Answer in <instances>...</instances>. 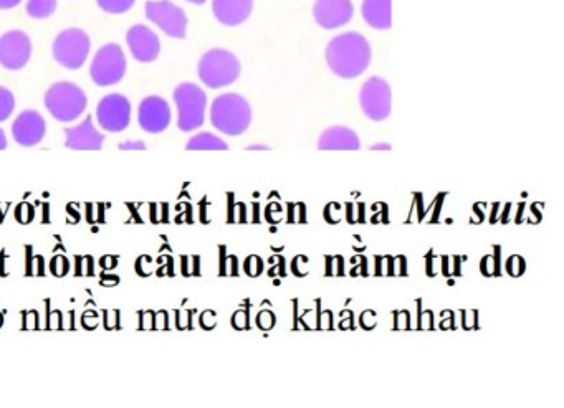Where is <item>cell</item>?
Instances as JSON below:
<instances>
[{"instance_id": "cell-1", "label": "cell", "mask_w": 564, "mask_h": 408, "mask_svg": "<svg viewBox=\"0 0 564 408\" xmlns=\"http://www.w3.org/2000/svg\"><path fill=\"white\" fill-rule=\"evenodd\" d=\"M371 45L366 37L356 32H346L331 40L326 47V62L331 72L345 80L363 75L371 63Z\"/></svg>"}, {"instance_id": "cell-2", "label": "cell", "mask_w": 564, "mask_h": 408, "mask_svg": "<svg viewBox=\"0 0 564 408\" xmlns=\"http://www.w3.org/2000/svg\"><path fill=\"white\" fill-rule=\"evenodd\" d=\"M211 123L219 133L240 136L252 123V108L244 96L225 93L212 101Z\"/></svg>"}, {"instance_id": "cell-3", "label": "cell", "mask_w": 564, "mask_h": 408, "mask_svg": "<svg viewBox=\"0 0 564 408\" xmlns=\"http://www.w3.org/2000/svg\"><path fill=\"white\" fill-rule=\"evenodd\" d=\"M85 91L70 81H58L45 93V108L60 123H72L87 111Z\"/></svg>"}, {"instance_id": "cell-4", "label": "cell", "mask_w": 564, "mask_h": 408, "mask_svg": "<svg viewBox=\"0 0 564 408\" xmlns=\"http://www.w3.org/2000/svg\"><path fill=\"white\" fill-rule=\"evenodd\" d=\"M197 73H199V78L207 88H212V90L225 88V86H230L239 80V58L235 57L234 53L229 52V50L214 48V50L204 53V57L201 58L199 67H197Z\"/></svg>"}, {"instance_id": "cell-5", "label": "cell", "mask_w": 564, "mask_h": 408, "mask_svg": "<svg viewBox=\"0 0 564 408\" xmlns=\"http://www.w3.org/2000/svg\"><path fill=\"white\" fill-rule=\"evenodd\" d=\"M177 106V128L182 133H192L206 121L207 95L196 83H181L174 90Z\"/></svg>"}, {"instance_id": "cell-6", "label": "cell", "mask_w": 564, "mask_h": 408, "mask_svg": "<svg viewBox=\"0 0 564 408\" xmlns=\"http://www.w3.org/2000/svg\"><path fill=\"white\" fill-rule=\"evenodd\" d=\"M91 40L82 29H67L60 32L53 42L55 62L67 70H80L90 55Z\"/></svg>"}, {"instance_id": "cell-7", "label": "cell", "mask_w": 564, "mask_h": 408, "mask_svg": "<svg viewBox=\"0 0 564 408\" xmlns=\"http://www.w3.org/2000/svg\"><path fill=\"white\" fill-rule=\"evenodd\" d=\"M128 60L120 45L108 43L96 52L91 62L90 76L93 83L98 86H115L126 75Z\"/></svg>"}, {"instance_id": "cell-8", "label": "cell", "mask_w": 564, "mask_h": 408, "mask_svg": "<svg viewBox=\"0 0 564 408\" xmlns=\"http://www.w3.org/2000/svg\"><path fill=\"white\" fill-rule=\"evenodd\" d=\"M146 19L171 38H186L187 15L171 0H151L144 5Z\"/></svg>"}, {"instance_id": "cell-9", "label": "cell", "mask_w": 564, "mask_h": 408, "mask_svg": "<svg viewBox=\"0 0 564 408\" xmlns=\"http://www.w3.org/2000/svg\"><path fill=\"white\" fill-rule=\"evenodd\" d=\"M96 119L106 133H123L131 123V101L121 93H111L98 103Z\"/></svg>"}, {"instance_id": "cell-10", "label": "cell", "mask_w": 564, "mask_h": 408, "mask_svg": "<svg viewBox=\"0 0 564 408\" xmlns=\"http://www.w3.org/2000/svg\"><path fill=\"white\" fill-rule=\"evenodd\" d=\"M361 110L373 121H384L391 114V88L388 81L373 76L364 83L359 93Z\"/></svg>"}, {"instance_id": "cell-11", "label": "cell", "mask_w": 564, "mask_h": 408, "mask_svg": "<svg viewBox=\"0 0 564 408\" xmlns=\"http://www.w3.org/2000/svg\"><path fill=\"white\" fill-rule=\"evenodd\" d=\"M32 57V40L22 30H10L0 37V67L17 72Z\"/></svg>"}, {"instance_id": "cell-12", "label": "cell", "mask_w": 564, "mask_h": 408, "mask_svg": "<svg viewBox=\"0 0 564 408\" xmlns=\"http://www.w3.org/2000/svg\"><path fill=\"white\" fill-rule=\"evenodd\" d=\"M173 119L171 106L161 96H148L138 108V123L144 133L161 134L169 128Z\"/></svg>"}, {"instance_id": "cell-13", "label": "cell", "mask_w": 564, "mask_h": 408, "mask_svg": "<svg viewBox=\"0 0 564 408\" xmlns=\"http://www.w3.org/2000/svg\"><path fill=\"white\" fill-rule=\"evenodd\" d=\"M45 133H47V123L39 111H22L12 123V136L15 143L24 148L39 146L44 141Z\"/></svg>"}, {"instance_id": "cell-14", "label": "cell", "mask_w": 564, "mask_h": 408, "mask_svg": "<svg viewBox=\"0 0 564 408\" xmlns=\"http://www.w3.org/2000/svg\"><path fill=\"white\" fill-rule=\"evenodd\" d=\"M126 43L130 47L131 57L139 63H151L158 60L161 53V40L146 25H134L126 34Z\"/></svg>"}, {"instance_id": "cell-15", "label": "cell", "mask_w": 564, "mask_h": 408, "mask_svg": "<svg viewBox=\"0 0 564 408\" xmlns=\"http://www.w3.org/2000/svg\"><path fill=\"white\" fill-rule=\"evenodd\" d=\"M353 14L354 5L351 0H316L313 7L316 24L325 30L345 27L353 19Z\"/></svg>"}, {"instance_id": "cell-16", "label": "cell", "mask_w": 564, "mask_h": 408, "mask_svg": "<svg viewBox=\"0 0 564 408\" xmlns=\"http://www.w3.org/2000/svg\"><path fill=\"white\" fill-rule=\"evenodd\" d=\"M103 143L105 136L95 128L91 116L75 128L65 129V146L73 151H100Z\"/></svg>"}, {"instance_id": "cell-17", "label": "cell", "mask_w": 564, "mask_h": 408, "mask_svg": "<svg viewBox=\"0 0 564 408\" xmlns=\"http://www.w3.org/2000/svg\"><path fill=\"white\" fill-rule=\"evenodd\" d=\"M254 0H212V12L225 27H237L249 19Z\"/></svg>"}, {"instance_id": "cell-18", "label": "cell", "mask_w": 564, "mask_h": 408, "mask_svg": "<svg viewBox=\"0 0 564 408\" xmlns=\"http://www.w3.org/2000/svg\"><path fill=\"white\" fill-rule=\"evenodd\" d=\"M361 148L358 134L346 126H333L323 131L318 139L320 151H358Z\"/></svg>"}, {"instance_id": "cell-19", "label": "cell", "mask_w": 564, "mask_h": 408, "mask_svg": "<svg viewBox=\"0 0 564 408\" xmlns=\"http://www.w3.org/2000/svg\"><path fill=\"white\" fill-rule=\"evenodd\" d=\"M361 14L369 27L376 30L391 29V0H364Z\"/></svg>"}, {"instance_id": "cell-20", "label": "cell", "mask_w": 564, "mask_h": 408, "mask_svg": "<svg viewBox=\"0 0 564 408\" xmlns=\"http://www.w3.org/2000/svg\"><path fill=\"white\" fill-rule=\"evenodd\" d=\"M186 149L187 151H227L229 146L224 139L217 138L212 133H199L187 141Z\"/></svg>"}, {"instance_id": "cell-21", "label": "cell", "mask_w": 564, "mask_h": 408, "mask_svg": "<svg viewBox=\"0 0 564 408\" xmlns=\"http://www.w3.org/2000/svg\"><path fill=\"white\" fill-rule=\"evenodd\" d=\"M57 10V0H29L27 15L32 19L42 20L52 17Z\"/></svg>"}, {"instance_id": "cell-22", "label": "cell", "mask_w": 564, "mask_h": 408, "mask_svg": "<svg viewBox=\"0 0 564 408\" xmlns=\"http://www.w3.org/2000/svg\"><path fill=\"white\" fill-rule=\"evenodd\" d=\"M96 2L103 12L113 15L126 14L136 4V0H96Z\"/></svg>"}, {"instance_id": "cell-23", "label": "cell", "mask_w": 564, "mask_h": 408, "mask_svg": "<svg viewBox=\"0 0 564 408\" xmlns=\"http://www.w3.org/2000/svg\"><path fill=\"white\" fill-rule=\"evenodd\" d=\"M15 111V96L9 88L0 86V123H5Z\"/></svg>"}, {"instance_id": "cell-24", "label": "cell", "mask_w": 564, "mask_h": 408, "mask_svg": "<svg viewBox=\"0 0 564 408\" xmlns=\"http://www.w3.org/2000/svg\"><path fill=\"white\" fill-rule=\"evenodd\" d=\"M120 149H123V151H133V149L144 151L146 144H144L143 141H128V143L120 144Z\"/></svg>"}, {"instance_id": "cell-25", "label": "cell", "mask_w": 564, "mask_h": 408, "mask_svg": "<svg viewBox=\"0 0 564 408\" xmlns=\"http://www.w3.org/2000/svg\"><path fill=\"white\" fill-rule=\"evenodd\" d=\"M22 0H0V10L14 9Z\"/></svg>"}, {"instance_id": "cell-26", "label": "cell", "mask_w": 564, "mask_h": 408, "mask_svg": "<svg viewBox=\"0 0 564 408\" xmlns=\"http://www.w3.org/2000/svg\"><path fill=\"white\" fill-rule=\"evenodd\" d=\"M7 149V138H5V133L0 129V151Z\"/></svg>"}, {"instance_id": "cell-27", "label": "cell", "mask_w": 564, "mask_h": 408, "mask_svg": "<svg viewBox=\"0 0 564 408\" xmlns=\"http://www.w3.org/2000/svg\"><path fill=\"white\" fill-rule=\"evenodd\" d=\"M250 151H259V149H262V151H268V146H263V144H254V146H249Z\"/></svg>"}, {"instance_id": "cell-28", "label": "cell", "mask_w": 564, "mask_h": 408, "mask_svg": "<svg viewBox=\"0 0 564 408\" xmlns=\"http://www.w3.org/2000/svg\"><path fill=\"white\" fill-rule=\"evenodd\" d=\"M373 151H378V149H386V151H389V149H391V146H389V144H374Z\"/></svg>"}, {"instance_id": "cell-29", "label": "cell", "mask_w": 564, "mask_h": 408, "mask_svg": "<svg viewBox=\"0 0 564 408\" xmlns=\"http://www.w3.org/2000/svg\"><path fill=\"white\" fill-rule=\"evenodd\" d=\"M186 2H191V4L202 5L206 0H186Z\"/></svg>"}]
</instances>
